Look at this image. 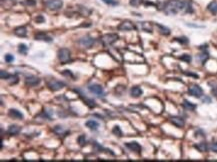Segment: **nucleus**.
Returning a JSON list of instances; mask_svg holds the SVG:
<instances>
[{
	"label": "nucleus",
	"mask_w": 217,
	"mask_h": 162,
	"mask_svg": "<svg viewBox=\"0 0 217 162\" xmlns=\"http://www.w3.org/2000/svg\"><path fill=\"white\" fill-rule=\"evenodd\" d=\"M186 2L187 1H182V0H170L165 4L164 11H165L166 14L174 15L179 11H181V10L185 9Z\"/></svg>",
	"instance_id": "nucleus-1"
},
{
	"label": "nucleus",
	"mask_w": 217,
	"mask_h": 162,
	"mask_svg": "<svg viewBox=\"0 0 217 162\" xmlns=\"http://www.w3.org/2000/svg\"><path fill=\"white\" fill-rule=\"evenodd\" d=\"M118 35L115 33H109V34H105L101 37V42L104 47L112 45L113 43L118 40Z\"/></svg>",
	"instance_id": "nucleus-2"
},
{
	"label": "nucleus",
	"mask_w": 217,
	"mask_h": 162,
	"mask_svg": "<svg viewBox=\"0 0 217 162\" xmlns=\"http://www.w3.org/2000/svg\"><path fill=\"white\" fill-rule=\"evenodd\" d=\"M57 56H58L59 61L61 62L62 64L67 63V62L70 60V57H71L69 49H67V48L59 49V50H58V53H57Z\"/></svg>",
	"instance_id": "nucleus-3"
},
{
	"label": "nucleus",
	"mask_w": 217,
	"mask_h": 162,
	"mask_svg": "<svg viewBox=\"0 0 217 162\" xmlns=\"http://www.w3.org/2000/svg\"><path fill=\"white\" fill-rule=\"evenodd\" d=\"M47 86H48V88L51 91H58L62 89L63 87H65V83L57 79H51L50 81H48Z\"/></svg>",
	"instance_id": "nucleus-4"
},
{
	"label": "nucleus",
	"mask_w": 217,
	"mask_h": 162,
	"mask_svg": "<svg viewBox=\"0 0 217 162\" xmlns=\"http://www.w3.org/2000/svg\"><path fill=\"white\" fill-rule=\"evenodd\" d=\"M188 93H189L191 96H193V97L200 98V97H202V95H203V89L200 87L199 85H197V84H192V85L188 88Z\"/></svg>",
	"instance_id": "nucleus-5"
},
{
	"label": "nucleus",
	"mask_w": 217,
	"mask_h": 162,
	"mask_svg": "<svg viewBox=\"0 0 217 162\" xmlns=\"http://www.w3.org/2000/svg\"><path fill=\"white\" fill-rule=\"evenodd\" d=\"M95 42L94 38H92L91 36H84V37H81L78 40V43L83 47V48H91L93 46V44Z\"/></svg>",
	"instance_id": "nucleus-6"
},
{
	"label": "nucleus",
	"mask_w": 217,
	"mask_h": 162,
	"mask_svg": "<svg viewBox=\"0 0 217 162\" xmlns=\"http://www.w3.org/2000/svg\"><path fill=\"white\" fill-rule=\"evenodd\" d=\"M87 88H88L89 92L93 93V94H95V95L99 96V97H103V96L105 95L102 86L99 85V84H90V85H88V87Z\"/></svg>",
	"instance_id": "nucleus-7"
},
{
	"label": "nucleus",
	"mask_w": 217,
	"mask_h": 162,
	"mask_svg": "<svg viewBox=\"0 0 217 162\" xmlns=\"http://www.w3.org/2000/svg\"><path fill=\"white\" fill-rule=\"evenodd\" d=\"M45 5L49 9L58 10L63 6V1L62 0H48L45 2Z\"/></svg>",
	"instance_id": "nucleus-8"
},
{
	"label": "nucleus",
	"mask_w": 217,
	"mask_h": 162,
	"mask_svg": "<svg viewBox=\"0 0 217 162\" xmlns=\"http://www.w3.org/2000/svg\"><path fill=\"white\" fill-rule=\"evenodd\" d=\"M118 29L122 30V31H129V30L136 29V27H135V25L130 21V20H125V21L120 23V25L118 26Z\"/></svg>",
	"instance_id": "nucleus-9"
},
{
	"label": "nucleus",
	"mask_w": 217,
	"mask_h": 162,
	"mask_svg": "<svg viewBox=\"0 0 217 162\" xmlns=\"http://www.w3.org/2000/svg\"><path fill=\"white\" fill-rule=\"evenodd\" d=\"M40 78L33 76V75H30V76H27L25 79V84L29 86V87H34V86H37L40 83Z\"/></svg>",
	"instance_id": "nucleus-10"
},
{
	"label": "nucleus",
	"mask_w": 217,
	"mask_h": 162,
	"mask_svg": "<svg viewBox=\"0 0 217 162\" xmlns=\"http://www.w3.org/2000/svg\"><path fill=\"white\" fill-rule=\"evenodd\" d=\"M170 122L173 125H175L176 127H178V128H182L185 125L184 119L182 118V117H179V116H172V117H170Z\"/></svg>",
	"instance_id": "nucleus-11"
},
{
	"label": "nucleus",
	"mask_w": 217,
	"mask_h": 162,
	"mask_svg": "<svg viewBox=\"0 0 217 162\" xmlns=\"http://www.w3.org/2000/svg\"><path fill=\"white\" fill-rule=\"evenodd\" d=\"M126 147L129 148L131 151H134L136 153H140L141 152V146H140L139 143H137L136 141H133V142H128L126 143Z\"/></svg>",
	"instance_id": "nucleus-12"
},
{
	"label": "nucleus",
	"mask_w": 217,
	"mask_h": 162,
	"mask_svg": "<svg viewBox=\"0 0 217 162\" xmlns=\"http://www.w3.org/2000/svg\"><path fill=\"white\" fill-rule=\"evenodd\" d=\"M142 93H143V91H142V89L139 86H134V87H132L130 89V95L134 98L140 97L142 95Z\"/></svg>",
	"instance_id": "nucleus-13"
},
{
	"label": "nucleus",
	"mask_w": 217,
	"mask_h": 162,
	"mask_svg": "<svg viewBox=\"0 0 217 162\" xmlns=\"http://www.w3.org/2000/svg\"><path fill=\"white\" fill-rule=\"evenodd\" d=\"M137 24L140 26V28H141L142 30L145 31V32H152V24L150 22H137Z\"/></svg>",
	"instance_id": "nucleus-14"
},
{
	"label": "nucleus",
	"mask_w": 217,
	"mask_h": 162,
	"mask_svg": "<svg viewBox=\"0 0 217 162\" xmlns=\"http://www.w3.org/2000/svg\"><path fill=\"white\" fill-rule=\"evenodd\" d=\"M9 116L11 117V118H14V119H23V114L21 113L19 110H17V109H10L9 112H8Z\"/></svg>",
	"instance_id": "nucleus-15"
},
{
	"label": "nucleus",
	"mask_w": 217,
	"mask_h": 162,
	"mask_svg": "<svg viewBox=\"0 0 217 162\" xmlns=\"http://www.w3.org/2000/svg\"><path fill=\"white\" fill-rule=\"evenodd\" d=\"M35 39L36 40H42V41H46V42H51L52 38L45 34L44 32H39L35 35Z\"/></svg>",
	"instance_id": "nucleus-16"
},
{
	"label": "nucleus",
	"mask_w": 217,
	"mask_h": 162,
	"mask_svg": "<svg viewBox=\"0 0 217 162\" xmlns=\"http://www.w3.org/2000/svg\"><path fill=\"white\" fill-rule=\"evenodd\" d=\"M14 34L16 36H19V37H25L27 35V30H26L24 26H20V27L15 28Z\"/></svg>",
	"instance_id": "nucleus-17"
},
{
	"label": "nucleus",
	"mask_w": 217,
	"mask_h": 162,
	"mask_svg": "<svg viewBox=\"0 0 217 162\" xmlns=\"http://www.w3.org/2000/svg\"><path fill=\"white\" fill-rule=\"evenodd\" d=\"M20 132V127L18 126V125H10L8 127V130H7V133H8L9 135H17L18 133Z\"/></svg>",
	"instance_id": "nucleus-18"
},
{
	"label": "nucleus",
	"mask_w": 217,
	"mask_h": 162,
	"mask_svg": "<svg viewBox=\"0 0 217 162\" xmlns=\"http://www.w3.org/2000/svg\"><path fill=\"white\" fill-rule=\"evenodd\" d=\"M86 126L91 130H97L99 127V123L95 120H88L86 122Z\"/></svg>",
	"instance_id": "nucleus-19"
},
{
	"label": "nucleus",
	"mask_w": 217,
	"mask_h": 162,
	"mask_svg": "<svg viewBox=\"0 0 217 162\" xmlns=\"http://www.w3.org/2000/svg\"><path fill=\"white\" fill-rule=\"evenodd\" d=\"M195 148L199 150L200 152H206L208 150V144L206 142H200L195 145Z\"/></svg>",
	"instance_id": "nucleus-20"
},
{
	"label": "nucleus",
	"mask_w": 217,
	"mask_h": 162,
	"mask_svg": "<svg viewBox=\"0 0 217 162\" xmlns=\"http://www.w3.org/2000/svg\"><path fill=\"white\" fill-rule=\"evenodd\" d=\"M207 9L212 13V14H217V2L216 1L210 2L207 6Z\"/></svg>",
	"instance_id": "nucleus-21"
},
{
	"label": "nucleus",
	"mask_w": 217,
	"mask_h": 162,
	"mask_svg": "<svg viewBox=\"0 0 217 162\" xmlns=\"http://www.w3.org/2000/svg\"><path fill=\"white\" fill-rule=\"evenodd\" d=\"M183 107L185 109H187V110L193 111L195 108H196V105L193 104L192 102H190V101H188V100H184L183 101Z\"/></svg>",
	"instance_id": "nucleus-22"
},
{
	"label": "nucleus",
	"mask_w": 217,
	"mask_h": 162,
	"mask_svg": "<svg viewBox=\"0 0 217 162\" xmlns=\"http://www.w3.org/2000/svg\"><path fill=\"white\" fill-rule=\"evenodd\" d=\"M157 27L159 28V31H160L161 34H163V35H169V34H170V29H169V28L165 27V26H163L161 24H157Z\"/></svg>",
	"instance_id": "nucleus-23"
},
{
	"label": "nucleus",
	"mask_w": 217,
	"mask_h": 162,
	"mask_svg": "<svg viewBox=\"0 0 217 162\" xmlns=\"http://www.w3.org/2000/svg\"><path fill=\"white\" fill-rule=\"evenodd\" d=\"M208 57H209V55H208V53L207 52H202V53L201 54H199V55H198V58L200 59V61L202 62L203 64L205 63L206 61H207V59H208Z\"/></svg>",
	"instance_id": "nucleus-24"
},
{
	"label": "nucleus",
	"mask_w": 217,
	"mask_h": 162,
	"mask_svg": "<svg viewBox=\"0 0 217 162\" xmlns=\"http://www.w3.org/2000/svg\"><path fill=\"white\" fill-rule=\"evenodd\" d=\"M53 131L56 133V134H58V135H61V134L64 133L65 130H64V128L61 126V125H56V126L53 128Z\"/></svg>",
	"instance_id": "nucleus-25"
},
{
	"label": "nucleus",
	"mask_w": 217,
	"mask_h": 162,
	"mask_svg": "<svg viewBox=\"0 0 217 162\" xmlns=\"http://www.w3.org/2000/svg\"><path fill=\"white\" fill-rule=\"evenodd\" d=\"M0 77H1V79H6L8 80L10 77H11V74H9L7 71H5V70H1L0 71Z\"/></svg>",
	"instance_id": "nucleus-26"
},
{
	"label": "nucleus",
	"mask_w": 217,
	"mask_h": 162,
	"mask_svg": "<svg viewBox=\"0 0 217 162\" xmlns=\"http://www.w3.org/2000/svg\"><path fill=\"white\" fill-rule=\"evenodd\" d=\"M112 132L114 133L115 135H117V136H119V137H121V136H122V131H121L120 127H119L118 125H116V126L113 127Z\"/></svg>",
	"instance_id": "nucleus-27"
},
{
	"label": "nucleus",
	"mask_w": 217,
	"mask_h": 162,
	"mask_svg": "<svg viewBox=\"0 0 217 162\" xmlns=\"http://www.w3.org/2000/svg\"><path fill=\"white\" fill-rule=\"evenodd\" d=\"M27 50H28V47L26 46L25 44H20V45H19L18 51H19L21 54H26V53H27Z\"/></svg>",
	"instance_id": "nucleus-28"
},
{
	"label": "nucleus",
	"mask_w": 217,
	"mask_h": 162,
	"mask_svg": "<svg viewBox=\"0 0 217 162\" xmlns=\"http://www.w3.org/2000/svg\"><path fill=\"white\" fill-rule=\"evenodd\" d=\"M84 101H85V103L88 105L90 108H94L95 106H96V104H95V101L92 100V99H88V98H84Z\"/></svg>",
	"instance_id": "nucleus-29"
},
{
	"label": "nucleus",
	"mask_w": 217,
	"mask_h": 162,
	"mask_svg": "<svg viewBox=\"0 0 217 162\" xmlns=\"http://www.w3.org/2000/svg\"><path fill=\"white\" fill-rule=\"evenodd\" d=\"M78 143L80 144L81 146H84L86 145V138H85V135H80V136L78 137Z\"/></svg>",
	"instance_id": "nucleus-30"
},
{
	"label": "nucleus",
	"mask_w": 217,
	"mask_h": 162,
	"mask_svg": "<svg viewBox=\"0 0 217 162\" xmlns=\"http://www.w3.org/2000/svg\"><path fill=\"white\" fill-rule=\"evenodd\" d=\"M142 1L143 0H130L129 1V3H130V5H132V6H139V5H141L142 3Z\"/></svg>",
	"instance_id": "nucleus-31"
},
{
	"label": "nucleus",
	"mask_w": 217,
	"mask_h": 162,
	"mask_svg": "<svg viewBox=\"0 0 217 162\" xmlns=\"http://www.w3.org/2000/svg\"><path fill=\"white\" fill-rule=\"evenodd\" d=\"M5 61L7 62V63H11V62H13L14 61V57H13V55H11V54H6V55H5Z\"/></svg>",
	"instance_id": "nucleus-32"
},
{
	"label": "nucleus",
	"mask_w": 217,
	"mask_h": 162,
	"mask_svg": "<svg viewBox=\"0 0 217 162\" xmlns=\"http://www.w3.org/2000/svg\"><path fill=\"white\" fill-rule=\"evenodd\" d=\"M181 60H183V61L187 62V63H189L190 61H191V56L188 55V54H183L181 57H180Z\"/></svg>",
	"instance_id": "nucleus-33"
},
{
	"label": "nucleus",
	"mask_w": 217,
	"mask_h": 162,
	"mask_svg": "<svg viewBox=\"0 0 217 162\" xmlns=\"http://www.w3.org/2000/svg\"><path fill=\"white\" fill-rule=\"evenodd\" d=\"M102 1L108 5H112V6H116L118 4V2L116 0H102Z\"/></svg>",
	"instance_id": "nucleus-34"
},
{
	"label": "nucleus",
	"mask_w": 217,
	"mask_h": 162,
	"mask_svg": "<svg viewBox=\"0 0 217 162\" xmlns=\"http://www.w3.org/2000/svg\"><path fill=\"white\" fill-rule=\"evenodd\" d=\"M176 40H177V41H179V42H180V43H183V44H186V43H188V39H187L186 37L176 38Z\"/></svg>",
	"instance_id": "nucleus-35"
},
{
	"label": "nucleus",
	"mask_w": 217,
	"mask_h": 162,
	"mask_svg": "<svg viewBox=\"0 0 217 162\" xmlns=\"http://www.w3.org/2000/svg\"><path fill=\"white\" fill-rule=\"evenodd\" d=\"M44 17L42 16V15H38V16H37L36 18H35V21L37 22V23H42V22H44Z\"/></svg>",
	"instance_id": "nucleus-36"
},
{
	"label": "nucleus",
	"mask_w": 217,
	"mask_h": 162,
	"mask_svg": "<svg viewBox=\"0 0 217 162\" xmlns=\"http://www.w3.org/2000/svg\"><path fill=\"white\" fill-rule=\"evenodd\" d=\"M210 149H211V151H213V152H216L217 153V142H214V143H212V144H211Z\"/></svg>",
	"instance_id": "nucleus-37"
},
{
	"label": "nucleus",
	"mask_w": 217,
	"mask_h": 162,
	"mask_svg": "<svg viewBox=\"0 0 217 162\" xmlns=\"http://www.w3.org/2000/svg\"><path fill=\"white\" fill-rule=\"evenodd\" d=\"M62 74H63V75H67V76L74 77V76H73V74H72V73H71L70 70H64V71L62 72Z\"/></svg>",
	"instance_id": "nucleus-38"
},
{
	"label": "nucleus",
	"mask_w": 217,
	"mask_h": 162,
	"mask_svg": "<svg viewBox=\"0 0 217 162\" xmlns=\"http://www.w3.org/2000/svg\"><path fill=\"white\" fill-rule=\"evenodd\" d=\"M35 3H36L35 0H26L25 1V4L29 5V6H30V5H32L33 6V5H35Z\"/></svg>",
	"instance_id": "nucleus-39"
},
{
	"label": "nucleus",
	"mask_w": 217,
	"mask_h": 162,
	"mask_svg": "<svg viewBox=\"0 0 217 162\" xmlns=\"http://www.w3.org/2000/svg\"><path fill=\"white\" fill-rule=\"evenodd\" d=\"M203 102H208V103H210V102H211V98L209 97V96H205V97L203 98Z\"/></svg>",
	"instance_id": "nucleus-40"
},
{
	"label": "nucleus",
	"mask_w": 217,
	"mask_h": 162,
	"mask_svg": "<svg viewBox=\"0 0 217 162\" xmlns=\"http://www.w3.org/2000/svg\"><path fill=\"white\" fill-rule=\"evenodd\" d=\"M2 1H3V0H2ZM12 1H13V0H12Z\"/></svg>",
	"instance_id": "nucleus-41"
}]
</instances>
